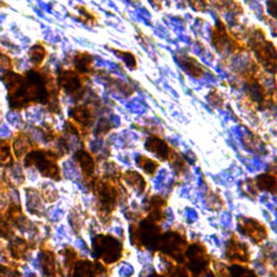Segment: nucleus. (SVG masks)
<instances>
[{
	"instance_id": "f257e3e1",
	"label": "nucleus",
	"mask_w": 277,
	"mask_h": 277,
	"mask_svg": "<svg viewBox=\"0 0 277 277\" xmlns=\"http://www.w3.org/2000/svg\"><path fill=\"white\" fill-rule=\"evenodd\" d=\"M243 37L247 43L248 50L253 53V59L263 68V71L275 74L277 61L276 48L272 41L266 39L264 30L255 25L244 30Z\"/></svg>"
},
{
	"instance_id": "f03ea898",
	"label": "nucleus",
	"mask_w": 277,
	"mask_h": 277,
	"mask_svg": "<svg viewBox=\"0 0 277 277\" xmlns=\"http://www.w3.org/2000/svg\"><path fill=\"white\" fill-rule=\"evenodd\" d=\"M210 41L212 47L220 55L228 52L235 56L249 51L246 41L228 29L225 23L221 19L215 22V24L211 27Z\"/></svg>"
},
{
	"instance_id": "7ed1b4c3",
	"label": "nucleus",
	"mask_w": 277,
	"mask_h": 277,
	"mask_svg": "<svg viewBox=\"0 0 277 277\" xmlns=\"http://www.w3.org/2000/svg\"><path fill=\"white\" fill-rule=\"evenodd\" d=\"M88 80L89 78L77 73L74 68L66 67L59 71L57 83L60 91L62 90L76 101H80L87 92Z\"/></svg>"
},
{
	"instance_id": "20e7f679",
	"label": "nucleus",
	"mask_w": 277,
	"mask_h": 277,
	"mask_svg": "<svg viewBox=\"0 0 277 277\" xmlns=\"http://www.w3.org/2000/svg\"><path fill=\"white\" fill-rule=\"evenodd\" d=\"M72 68L77 73L90 78L91 75H95V58L88 51H77L72 57Z\"/></svg>"
},
{
	"instance_id": "39448f33",
	"label": "nucleus",
	"mask_w": 277,
	"mask_h": 277,
	"mask_svg": "<svg viewBox=\"0 0 277 277\" xmlns=\"http://www.w3.org/2000/svg\"><path fill=\"white\" fill-rule=\"evenodd\" d=\"M176 61L183 71L195 79L203 78L207 73V68L197 59L187 53H180L176 56Z\"/></svg>"
},
{
	"instance_id": "423d86ee",
	"label": "nucleus",
	"mask_w": 277,
	"mask_h": 277,
	"mask_svg": "<svg viewBox=\"0 0 277 277\" xmlns=\"http://www.w3.org/2000/svg\"><path fill=\"white\" fill-rule=\"evenodd\" d=\"M95 75L103 77L107 88H109L112 92H114V94H116L117 96L127 98V97H131L133 95L134 90L131 86H130V84L120 80L119 78H117V77L112 76L106 71H103V69H101V71H97L96 69Z\"/></svg>"
},
{
	"instance_id": "0eeeda50",
	"label": "nucleus",
	"mask_w": 277,
	"mask_h": 277,
	"mask_svg": "<svg viewBox=\"0 0 277 277\" xmlns=\"http://www.w3.org/2000/svg\"><path fill=\"white\" fill-rule=\"evenodd\" d=\"M24 166L21 161H13L4 169L6 186L22 188L24 187Z\"/></svg>"
},
{
	"instance_id": "6e6552de",
	"label": "nucleus",
	"mask_w": 277,
	"mask_h": 277,
	"mask_svg": "<svg viewBox=\"0 0 277 277\" xmlns=\"http://www.w3.org/2000/svg\"><path fill=\"white\" fill-rule=\"evenodd\" d=\"M145 149L150 151L151 153L155 154V155L161 159H168L170 158L172 151L170 146L164 140V138L158 137L156 135L150 136L146 141Z\"/></svg>"
},
{
	"instance_id": "1a4fd4ad",
	"label": "nucleus",
	"mask_w": 277,
	"mask_h": 277,
	"mask_svg": "<svg viewBox=\"0 0 277 277\" xmlns=\"http://www.w3.org/2000/svg\"><path fill=\"white\" fill-rule=\"evenodd\" d=\"M211 3L223 12H229L236 15L244 13V8L240 0H211Z\"/></svg>"
},
{
	"instance_id": "9d476101",
	"label": "nucleus",
	"mask_w": 277,
	"mask_h": 277,
	"mask_svg": "<svg viewBox=\"0 0 277 277\" xmlns=\"http://www.w3.org/2000/svg\"><path fill=\"white\" fill-rule=\"evenodd\" d=\"M76 10L78 12V15H77V20H78L82 24L89 27H94L95 25L98 24V17L97 14L92 12L89 8L84 7V6H77Z\"/></svg>"
},
{
	"instance_id": "9b49d317",
	"label": "nucleus",
	"mask_w": 277,
	"mask_h": 277,
	"mask_svg": "<svg viewBox=\"0 0 277 277\" xmlns=\"http://www.w3.org/2000/svg\"><path fill=\"white\" fill-rule=\"evenodd\" d=\"M76 160L77 163L79 164V166L82 168V170L91 174L95 170V159L92 157L91 154H89L87 151H78L76 153Z\"/></svg>"
},
{
	"instance_id": "f8f14e48",
	"label": "nucleus",
	"mask_w": 277,
	"mask_h": 277,
	"mask_svg": "<svg viewBox=\"0 0 277 277\" xmlns=\"http://www.w3.org/2000/svg\"><path fill=\"white\" fill-rule=\"evenodd\" d=\"M112 50L114 51L115 55H116L119 59H121L122 61H124V63L130 69L135 71V69L137 68L136 58L131 51H125V50H120V49H116V48H112Z\"/></svg>"
},
{
	"instance_id": "ddd939ff",
	"label": "nucleus",
	"mask_w": 277,
	"mask_h": 277,
	"mask_svg": "<svg viewBox=\"0 0 277 277\" xmlns=\"http://www.w3.org/2000/svg\"><path fill=\"white\" fill-rule=\"evenodd\" d=\"M136 161H137V166H140L144 171L149 172V173H153L158 167V164L155 160H153V159L146 157V156H143V155L138 156Z\"/></svg>"
},
{
	"instance_id": "4468645a",
	"label": "nucleus",
	"mask_w": 277,
	"mask_h": 277,
	"mask_svg": "<svg viewBox=\"0 0 277 277\" xmlns=\"http://www.w3.org/2000/svg\"><path fill=\"white\" fill-rule=\"evenodd\" d=\"M29 57L35 64L39 65L43 62L45 57H47V50H45L42 45H36V47L30 50Z\"/></svg>"
},
{
	"instance_id": "2eb2a0df",
	"label": "nucleus",
	"mask_w": 277,
	"mask_h": 277,
	"mask_svg": "<svg viewBox=\"0 0 277 277\" xmlns=\"http://www.w3.org/2000/svg\"><path fill=\"white\" fill-rule=\"evenodd\" d=\"M207 100L212 106L218 107V109L219 107H222L223 104H224V98H223V96L217 89H211L209 91V94L207 95Z\"/></svg>"
},
{
	"instance_id": "dca6fc26",
	"label": "nucleus",
	"mask_w": 277,
	"mask_h": 277,
	"mask_svg": "<svg viewBox=\"0 0 277 277\" xmlns=\"http://www.w3.org/2000/svg\"><path fill=\"white\" fill-rule=\"evenodd\" d=\"M188 3L197 12H206L209 7L208 0H188Z\"/></svg>"
},
{
	"instance_id": "f3484780",
	"label": "nucleus",
	"mask_w": 277,
	"mask_h": 277,
	"mask_svg": "<svg viewBox=\"0 0 277 277\" xmlns=\"http://www.w3.org/2000/svg\"><path fill=\"white\" fill-rule=\"evenodd\" d=\"M267 10L271 13L273 19H276V0H268L267 2Z\"/></svg>"
},
{
	"instance_id": "a211bd4d",
	"label": "nucleus",
	"mask_w": 277,
	"mask_h": 277,
	"mask_svg": "<svg viewBox=\"0 0 277 277\" xmlns=\"http://www.w3.org/2000/svg\"><path fill=\"white\" fill-rule=\"evenodd\" d=\"M150 3L153 5V7L155 8V9L157 10L163 9V3H161V0H150Z\"/></svg>"
},
{
	"instance_id": "6ab92c4d",
	"label": "nucleus",
	"mask_w": 277,
	"mask_h": 277,
	"mask_svg": "<svg viewBox=\"0 0 277 277\" xmlns=\"http://www.w3.org/2000/svg\"><path fill=\"white\" fill-rule=\"evenodd\" d=\"M4 169L5 167L3 165H0V188L5 186V175H4Z\"/></svg>"
},
{
	"instance_id": "aec40b11",
	"label": "nucleus",
	"mask_w": 277,
	"mask_h": 277,
	"mask_svg": "<svg viewBox=\"0 0 277 277\" xmlns=\"http://www.w3.org/2000/svg\"><path fill=\"white\" fill-rule=\"evenodd\" d=\"M208 3H211V0H208Z\"/></svg>"
}]
</instances>
